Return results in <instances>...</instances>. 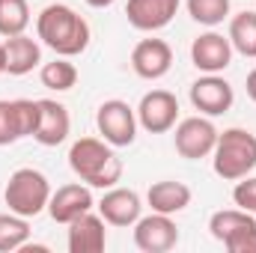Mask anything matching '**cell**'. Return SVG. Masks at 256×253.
<instances>
[{
	"label": "cell",
	"mask_w": 256,
	"mask_h": 253,
	"mask_svg": "<svg viewBox=\"0 0 256 253\" xmlns=\"http://www.w3.org/2000/svg\"><path fill=\"white\" fill-rule=\"evenodd\" d=\"M68 167L90 188L108 190L122 179V158L114 152L108 140H98V137L74 140L68 149Z\"/></svg>",
	"instance_id": "obj_1"
},
{
	"label": "cell",
	"mask_w": 256,
	"mask_h": 253,
	"mask_svg": "<svg viewBox=\"0 0 256 253\" xmlns=\"http://www.w3.org/2000/svg\"><path fill=\"white\" fill-rule=\"evenodd\" d=\"M256 226V214L250 212H244V208H220V212H214L212 218H208V232L224 244L226 238H232L236 232H242V230H250Z\"/></svg>",
	"instance_id": "obj_20"
},
{
	"label": "cell",
	"mask_w": 256,
	"mask_h": 253,
	"mask_svg": "<svg viewBox=\"0 0 256 253\" xmlns=\"http://www.w3.org/2000/svg\"><path fill=\"white\" fill-rule=\"evenodd\" d=\"M143 212L140 194L131 188H108V194L98 200V214L104 218V224L110 226H134L137 218Z\"/></svg>",
	"instance_id": "obj_15"
},
{
	"label": "cell",
	"mask_w": 256,
	"mask_h": 253,
	"mask_svg": "<svg viewBox=\"0 0 256 253\" xmlns=\"http://www.w3.org/2000/svg\"><path fill=\"white\" fill-rule=\"evenodd\" d=\"M39 126V102L30 98H0V146L18 143L21 137H33Z\"/></svg>",
	"instance_id": "obj_7"
},
{
	"label": "cell",
	"mask_w": 256,
	"mask_h": 253,
	"mask_svg": "<svg viewBox=\"0 0 256 253\" xmlns=\"http://www.w3.org/2000/svg\"><path fill=\"white\" fill-rule=\"evenodd\" d=\"M179 120V98L167 90H152L137 104V126H143L149 134H167L176 128Z\"/></svg>",
	"instance_id": "obj_9"
},
{
	"label": "cell",
	"mask_w": 256,
	"mask_h": 253,
	"mask_svg": "<svg viewBox=\"0 0 256 253\" xmlns=\"http://www.w3.org/2000/svg\"><path fill=\"white\" fill-rule=\"evenodd\" d=\"M226 36H230V42H232V51H238L242 57L256 60V12L244 9V12L232 15Z\"/></svg>",
	"instance_id": "obj_21"
},
{
	"label": "cell",
	"mask_w": 256,
	"mask_h": 253,
	"mask_svg": "<svg viewBox=\"0 0 256 253\" xmlns=\"http://www.w3.org/2000/svg\"><path fill=\"white\" fill-rule=\"evenodd\" d=\"M212 167L224 182H238L256 170V134L248 128H226L218 134Z\"/></svg>",
	"instance_id": "obj_3"
},
{
	"label": "cell",
	"mask_w": 256,
	"mask_h": 253,
	"mask_svg": "<svg viewBox=\"0 0 256 253\" xmlns=\"http://www.w3.org/2000/svg\"><path fill=\"white\" fill-rule=\"evenodd\" d=\"M218 128L208 116H188L176 126V152L188 161H200V158H208L214 152V143H218Z\"/></svg>",
	"instance_id": "obj_6"
},
{
	"label": "cell",
	"mask_w": 256,
	"mask_h": 253,
	"mask_svg": "<svg viewBox=\"0 0 256 253\" xmlns=\"http://www.w3.org/2000/svg\"><path fill=\"white\" fill-rule=\"evenodd\" d=\"M232 200H236L238 208H244V212L256 214V176H244V179H238V185L232 188Z\"/></svg>",
	"instance_id": "obj_26"
},
{
	"label": "cell",
	"mask_w": 256,
	"mask_h": 253,
	"mask_svg": "<svg viewBox=\"0 0 256 253\" xmlns=\"http://www.w3.org/2000/svg\"><path fill=\"white\" fill-rule=\"evenodd\" d=\"M224 248H226L230 253H256V226L236 232L232 238L224 242Z\"/></svg>",
	"instance_id": "obj_27"
},
{
	"label": "cell",
	"mask_w": 256,
	"mask_h": 253,
	"mask_svg": "<svg viewBox=\"0 0 256 253\" xmlns=\"http://www.w3.org/2000/svg\"><path fill=\"white\" fill-rule=\"evenodd\" d=\"M3 54H6V74H15V78L33 72L36 66L42 63V48H39V42L30 39V36H24V33L9 36V39L3 42Z\"/></svg>",
	"instance_id": "obj_18"
},
{
	"label": "cell",
	"mask_w": 256,
	"mask_h": 253,
	"mask_svg": "<svg viewBox=\"0 0 256 253\" xmlns=\"http://www.w3.org/2000/svg\"><path fill=\"white\" fill-rule=\"evenodd\" d=\"M232 102H236L232 86L218 74H206L191 84V104L202 116H220L232 108Z\"/></svg>",
	"instance_id": "obj_10"
},
{
	"label": "cell",
	"mask_w": 256,
	"mask_h": 253,
	"mask_svg": "<svg viewBox=\"0 0 256 253\" xmlns=\"http://www.w3.org/2000/svg\"><path fill=\"white\" fill-rule=\"evenodd\" d=\"M72 131V116L66 110V104L54 98H39V126L33 140L42 146H60Z\"/></svg>",
	"instance_id": "obj_17"
},
{
	"label": "cell",
	"mask_w": 256,
	"mask_h": 253,
	"mask_svg": "<svg viewBox=\"0 0 256 253\" xmlns=\"http://www.w3.org/2000/svg\"><path fill=\"white\" fill-rule=\"evenodd\" d=\"M110 3H116V0H86V6H92V9H104Z\"/></svg>",
	"instance_id": "obj_29"
},
{
	"label": "cell",
	"mask_w": 256,
	"mask_h": 253,
	"mask_svg": "<svg viewBox=\"0 0 256 253\" xmlns=\"http://www.w3.org/2000/svg\"><path fill=\"white\" fill-rule=\"evenodd\" d=\"M3 200L9 206V212L21 214V218H36L48 208V200H51V185H48V176L33 170V167H21L9 176L6 188H3Z\"/></svg>",
	"instance_id": "obj_4"
},
{
	"label": "cell",
	"mask_w": 256,
	"mask_h": 253,
	"mask_svg": "<svg viewBox=\"0 0 256 253\" xmlns=\"http://www.w3.org/2000/svg\"><path fill=\"white\" fill-rule=\"evenodd\" d=\"M134 244L143 253H167L179 244V226L173 224V214L152 212L146 218H137L134 224Z\"/></svg>",
	"instance_id": "obj_8"
},
{
	"label": "cell",
	"mask_w": 256,
	"mask_h": 253,
	"mask_svg": "<svg viewBox=\"0 0 256 253\" xmlns=\"http://www.w3.org/2000/svg\"><path fill=\"white\" fill-rule=\"evenodd\" d=\"M0 74H6V54H3V42H0Z\"/></svg>",
	"instance_id": "obj_30"
},
{
	"label": "cell",
	"mask_w": 256,
	"mask_h": 253,
	"mask_svg": "<svg viewBox=\"0 0 256 253\" xmlns=\"http://www.w3.org/2000/svg\"><path fill=\"white\" fill-rule=\"evenodd\" d=\"M188 12L196 24L218 27L224 18H230V0H188Z\"/></svg>",
	"instance_id": "obj_25"
},
{
	"label": "cell",
	"mask_w": 256,
	"mask_h": 253,
	"mask_svg": "<svg viewBox=\"0 0 256 253\" xmlns=\"http://www.w3.org/2000/svg\"><path fill=\"white\" fill-rule=\"evenodd\" d=\"M36 33L57 57H78L90 45V24L66 3H51L39 12Z\"/></svg>",
	"instance_id": "obj_2"
},
{
	"label": "cell",
	"mask_w": 256,
	"mask_h": 253,
	"mask_svg": "<svg viewBox=\"0 0 256 253\" xmlns=\"http://www.w3.org/2000/svg\"><path fill=\"white\" fill-rule=\"evenodd\" d=\"M146 202L152 212H161V214H179L191 206V188L185 182H176V179H167V182H155L152 188L146 190Z\"/></svg>",
	"instance_id": "obj_19"
},
{
	"label": "cell",
	"mask_w": 256,
	"mask_h": 253,
	"mask_svg": "<svg viewBox=\"0 0 256 253\" xmlns=\"http://www.w3.org/2000/svg\"><path fill=\"white\" fill-rule=\"evenodd\" d=\"M30 238V224L27 218L9 212V214H0V253L9 250H21Z\"/></svg>",
	"instance_id": "obj_22"
},
{
	"label": "cell",
	"mask_w": 256,
	"mask_h": 253,
	"mask_svg": "<svg viewBox=\"0 0 256 253\" xmlns=\"http://www.w3.org/2000/svg\"><path fill=\"white\" fill-rule=\"evenodd\" d=\"M30 24L27 0H0V36H18Z\"/></svg>",
	"instance_id": "obj_24"
},
{
	"label": "cell",
	"mask_w": 256,
	"mask_h": 253,
	"mask_svg": "<svg viewBox=\"0 0 256 253\" xmlns=\"http://www.w3.org/2000/svg\"><path fill=\"white\" fill-rule=\"evenodd\" d=\"M39 78H42V86H48L54 92H66L78 84V68H74V63H68V57H57L54 63L42 66Z\"/></svg>",
	"instance_id": "obj_23"
},
{
	"label": "cell",
	"mask_w": 256,
	"mask_h": 253,
	"mask_svg": "<svg viewBox=\"0 0 256 253\" xmlns=\"http://www.w3.org/2000/svg\"><path fill=\"white\" fill-rule=\"evenodd\" d=\"M96 126H98L102 140H108L114 149L131 146L134 137H137V110L122 98H110L98 108Z\"/></svg>",
	"instance_id": "obj_5"
},
{
	"label": "cell",
	"mask_w": 256,
	"mask_h": 253,
	"mask_svg": "<svg viewBox=\"0 0 256 253\" xmlns=\"http://www.w3.org/2000/svg\"><path fill=\"white\" fill-rule=\"evenodd\" d=\"M191 63L200 72H206V74L224 72L226 66L232 63V42H230V36L214 33V30L196 36L191 45Z\"/></svg>",
	"instance_id": "obj_12"
},
{
	"label": "cell",
	"mask_w": 256,
	"mask_h": 253,
	"mask_svg": "<svg viewBox=\"0 0 256 253\" xmlns=\"http://www.w3.org/2000/svg\"><path fill=\"white\" fill-rule=\"evenodd\" d=\"M92 206H96V200H92L90 185L72 182V185H63V188H57L51 194V200H48V214H51L57 224H66V226H68L74 218L92 212Z\"/></svg>",
	"instance_id": "obj_13"
},
{
	"label": "cell",
	"mask_w": 256,
	"mask_h": 253,
	"mask_svg": "<svg viewBox=\"0 0 256 253\" xmlns=\"http://www.w3.org/2000/svg\"><path fill=\"white\" fill-rule=\"evenodd\" d=\"M244 86H248V96H250V102H256V68L248 74V84H244Z\"/></svg>",
	"instance_id": "obj_28"
},
{
	"label": "cell",
	"mask_w": 256,
	"mask_h": 253,
	"mask_svg": "<svg viewBox=\"0 0 256 253\" xmlns=\"http://www.w3.org/2000/svg\"><path fill=\"white\" fill-rule=\"evenodd\" d=\"M108 244V230L102 214H80L68 224V253H102Z\"/></svg>",
	"instance_id": "obj_16"
},
{
	"label": "cell",
	"mask_w": 256,
	"mask_h": 253,
	"mask_svg": "<svg viewBox=\"0 0 256 253\" xmlns=\"http://www.w3.org/2000/svg\"><path fill=\"white\" fill-rule=\"evenodd\" d=\"M179 12V0H128L126 15L128 24L143 33L164 30Z\"/></svg>",
	"instance_id": "obj_14"
},
{
	"label": "cell",
	"mask_w": 256,
	"mask_h": 253,
	"mask_svg": "<svg viewBox=\"0 0 256 253\" xmlns=\"http://www.w3.org/2000/svg\"><path fill=\"white\" fill-rule=\"evenodd\" d=\"M173 66V48L164 39H140L131 51V68L143 80H158Z\"/></svg>",
	"instance_id": "obj_11"
}]
</instances>
